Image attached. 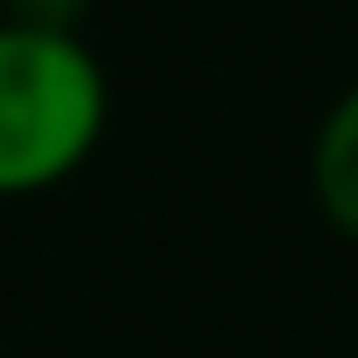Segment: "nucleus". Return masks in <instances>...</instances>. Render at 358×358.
Instances as JSON below:
<instances>
[{
    "label": "nucleus",
    "instance_id": "nucleus-1",
    "mask_svg": "<svg viewBox=\"0 0 358 358\" xmlns=\"http://www.w3.org/2000/svg\"><path fill=\"white\" fill-rule=\"evenodd\" d=\"M110 124V76L83 35L0 21V200L76 179Z\"/></svg>",
    "mask_w": 358,
    "mask_h": 358
},
{
    "label": "nucleus",
    "instance_id": "nucleus-2",
    "mask_svg": "<svg viewBox=\"0 0 358 358\" xmlns=\"http://www.w3.org/2000/svg\"><path fill=\"white\" fill-rule=\"evenodd\" d=\"M310 200L317 214L338 227L345 241H358V83L331 96V110L317 117L310 138Z\"/></svg>",
    "mask_w": 358,
    "mask_h": 358
},
{
    "label": "nucleus",
    "instance_id": "nucleus-3",
    "mask_svg": "<svg viewBox=\"0 0 358 358\" xmlns=\"http://www.w3.org/2000/svg\"><path fill=\"white\" fill-rule=\"evenodd\" d=\"M90 0H0V21L14 28H42V35H83Z\"/></svg>",
    "mask_w": 358,
    "mask_h": 358
}]
</instances>
